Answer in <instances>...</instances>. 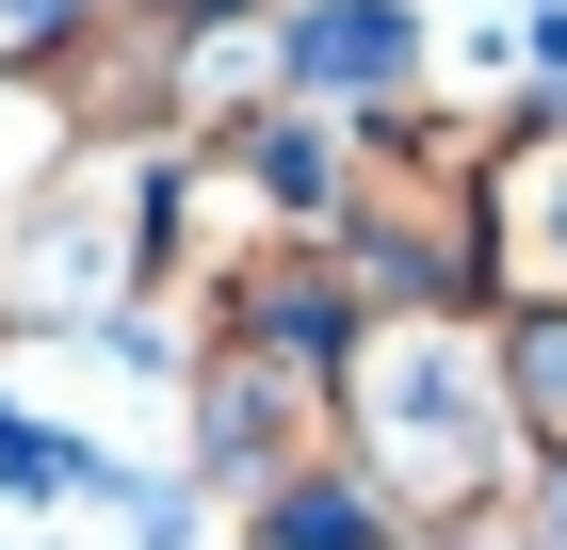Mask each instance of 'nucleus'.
I'll use <instances>...</instances> for the list:
<instances>
[{
	"instance_id": "nucleus-4",
	"label": "nucleus",
	"mask_w": 567,
	"mask_h": 550,
	"mask_svg": "<svg viewBox=\"0 0 567 550\" xmlns=\"http://www.w3.org/2000/svg\"><path fill=\"white\" fill-rule=\"evenodd\" d=\"M471 259H486V324L567 308V114H503V129H486Z\"/></svg>"
},
{
	"instance_id": "nucleus-5",
	"label": "nucleus",
	"mask_w": 567,
	"mask_h": 550,
	"mask_svg": "<svg viewBox=\"0 0 567 550\" xmlns=\"http://www.w3.org/2000/svg\"><path fill=\"white\" fill-rule=\"evenodd\" d=\"M503 422H519V469H567V308L503 324Z\"/></svg>"
},
{
	"instance_id": "nucleus-2",
	"label": "nucleus",
	"mask_w": 567,
	"mask_h": 550,
	"mask_svg": "<svg viewBox=\"0 0 567 550\" xmlns=\"http://www.w3.org/2000/svg\"><path fill=\"white\" fill-rule=\"evenodd\" d=\"M178 437H195V502H260V486L324 469V356H292V340L178 356Z\"/></svg>"
},
{
	"instance_id": "nucleus-1",
	"label": "nucleus",
	"mask_w": 567,
	"mask_h": 550,
	"mask_svg": "<svg viewBox=\"0 0 567 550\" xmlns=\"http://www.w3.org/2000/svg\"><path fill=\"white\" fill-rule=\"evenodd\" d=\"M146 276V146H49L0 195V340H97Z\"/></svg>"
},
{
	"instance_id": "nucleus-3",
	"label": "nucleus",
	"mask_w": 567,
	"mask_h": 550,
	"mask_svg": "<svg viewBox=\"0 0 567 550\" xmlns=\"http://www.w3.org/2000/svg\"><path fill=\"white\" fill-rule=\"evenodd\" d=\"M422 82H437V17L422 0H276L260 17V97L276 114L357 129V114H405Z\"/></svg>"
}]
</instances>
